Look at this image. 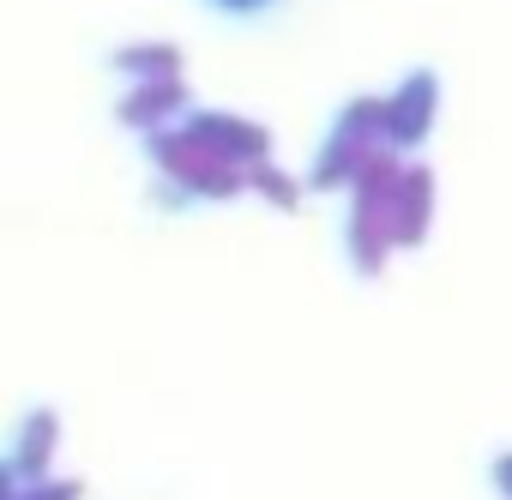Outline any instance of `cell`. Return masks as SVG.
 Wrapping results in <instances>:
<instances>
[{"label": "cell", "mask_w": 512, "mask_h": 500, "mask_svg": "<svg viewBox=\"0 0 512 500\" xmlns=\"http://www.w3.org/2000/svg\"><path fill=\"white\" fill-rule=\"evenodd\" d=\"M145 151H151L157 175H163V181H175L187 199H235V193L247 187V169H235V163L211 157V151H205V145H193L181 127H157V133H145Z\"/></svg>", "instance_id": "cell-1"}, {"label": "cell", "mask_w": 512, "mask_h": 500, "mask_svg": "<svg viewBox=\"0 0 512 500\" xmlns=\"http://www.w3.org/2000/svg\"><path fill=\"white\" fill-rule=\"evenodd\" d=\"M181 133L193 145H205L211 157L235 163V169H253V163H266L272 157V133L260 121H241V115H223V109H187Z\"/></svg>", "instance_id": "cell-2"}, {"label": "cell", "mask_w": 512, "mask_h": 500, "mask_svg": "<svg viewBox=\"0 0 512 500\" xmlns=\"http://www.w3.org/2000/svg\"><path fill=\"white\" fill-rule=\"evenodd\" d=\"M434 109H440V79H434V73H410V79L386 97V145H392V151L422 145L428 127H434Z\"/></svg>", "instance_id": "cell-3"}, {"label": "cell", "mask_w": 512, "mask_h": 500, "mask_svg": "<svg viewBox=\"0 0 512 500\" xmlns=\"http://www.w3.org/2000/svg\"><path fill=\"white\" fill-rule=\"evenodd\" d=\"M386 223H392V247H422V241H428V223H434V175H428V169L404 163V175H398V187H392Z\"/></svg>", "instance_id": "cell-4"}, {"label": "cell", "mask_w": 512, "mask_h": 500, "mask_svg": "<svg viewBox=\"0 0 512 500\" xmlns=\"http://www.w3.org/2000/svg\"><path fill=\"white\" fill-rule=\"evenodd\" d=\"M55 440H61V422L55 410H31L13 434V452H7V476L0 482H43L49 476V458H55Z\"/></svg>", "instance_id": "cell-5"}, {"label": "cell", "mask_w": 512, "mask_h": 500, "mask_svg": "<svg viewBox=\"0 0 512 500\" xmlns=\"http://www.w3.org/2000/svg\"><path fill=\"white\" fill-rule=\"evenodd\" d=\"M133 133H157V127H169V121H187V85L181 79H145V85H133L127 97H121V109H115Z\"/></svg>", "instance_id": "cell-6"}, {"label": "cell", "mask_w": 512, "mask_h": 500, "mask_svg": "<svg viewBox=\"0 0 512 500\" xmlns=\"http://www.w3.org/2000/svg\"><path fill=\"white\" fill-rule=\"evenodd\" d=\"M109 67L127 73L133 85H145V79H181V49L175 43H121L109 55Z\"/></svg>", "instance_id": "cell-7"}, {"label": "cell", "mask_w": 512, "mask_h": 500, "mask_svg": "<svg viewBox=\"0 0 512 500\" xmlns=\"http://www.w3.org/2000/svg\"><path fill=\"white\" fill-rule=\"evenodd\" d=\"M247 187H253V193H260V199H272L278 211H296V205H302V187H296V181H290V175H284V169H278L272 157L247 169Z\"/></svg>", "instance_id": "cell-8"}, {"label": "cell", "mask_w": 512, "mask_h": 500, "mask_svg": "<svg viewBox=\"0 0 512 500\" xmlns=\"http://www.w3.org/2000/svg\"><path fill=\"white\" fill-rule=\"evenodd\" d=\"M85 488L73 476H43V482H0V500H79Z\"/></svg>", "instance_id": "cell-9"}, {"label": "cell", "mask_w": 512, "mask_h": 500, "mask_svg": "<svg viewBox=\"0 0 512 500\" xmlns=\"http://www.w3.org/2000/svg\"><path fill=\"white\" fill-rule=\"evenodd\" d=\"M494 488L512 500V452H500V458H494Z\"/></svg>", "instance_id": "cell-10"}, {"label": "cell", "mask_w": 512, "mask_h": 500, "mask_svg": "<svg viewBox=\"0 0 512 500\" xmlns=\"http://www.w3.org/2000/svg\"><path fill=\"white\" fill-rule=\"evenodd\" d=\"M211 7H223V13H266L272 0H211Z\"/></svg>", "instance_id": "cell-11"}]
</instances>
